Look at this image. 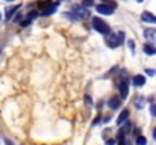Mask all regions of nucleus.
Here are the masks:
<instances>
[{
  "label": "nucleus",
  "mask_w": 156,
  "mask_h": 145,
  "mask_svg": "<svg viewBox=\"0 0 156 145\" xmlns=\"http://www.w3.org/2000/svg\"><path fill=\"white\" fill-rule=\"evenodd\" d=\"M150 113H152L153 116H156V103H153V104L150 106Z\"/></svg>",
  "instance_id": "obj_20"
},
{
  "label": "nucleus",
  "mask_w": 156,
  "mask_h": 145,
  "mask_svg": "<svg viewBox=\"0 0 156 145\" xmlns=\"http://www.w3.org/2000/svg\"><path fill=\"white\" fill-rule=\"evenodd\" d=\"M108 106L111 107V109H118L120 106H121V98H118V97H111L109 98V101H108Z\"/></svg>",
  "instance_id": "obj_12"
},
{
  "label": "nucleus",
  "mask_w": 156,
  "mask_h": 145,
  "mask_svg": "<svg viewBox=\"0 0 156 145\" xmlns=\"http://www.w3.org/2000/svg\"><path fill=\"white\" fill-rule=\"evenodd\" d=\"M144 103H146L144 97L138 95L136 98H135V106H136V109H143V107H144Z\"/></svg>",
  "instance_id": "obj_15"
},
{
  "label": "nucleus",
  "mask_w": 156,
  "mask_h": 145,
  "mask_svg": "<svg viewBox=\"0 0 156 145\" xmlns=\"http://www.w3.org/2000/svg\"><path fill=\"white\" fill-rule=\"evenodd\" d=\"M127 118H129V110L127 109H123L121 112H120V115H118V118H117V126H121V124H124L126 121H127Z\"/></svg>",
  "instance_id": "obj_9"
},
{
  "label": "nucleus",
  "mask_w": 156,
  "mask_h": 145,
  "mask_svg": "<svg viewBox=\"0 0 156 145\" xmlns=\"http://www.w3.org/2000/svg\"><path fill=\"white\" fill-rule=\"evenodd\" d=\"M26 17H27V18H29L30 21H34V20L37 18V17H40V11H30V12H29V14H27Z\"/></svg>",
  "instance_id": "obj_16"
},
{
  "label": "nucleus",
  "mask_w": 156,
  "mask_h": 145,
  "mask_svg": "<svg viewBox=\"0 0 156 145\" xmlns=\"http://www.w3.org/2000/svg\"><path fill=\"white\" fill-rule=\"evenodd\" d=\"M58 6H59V2H52L49 6H46L41 12H40V15L41 17H46V15H52L53 12H56L58 11Z\"/></svg>",
  "instance_id": "obj_6"
},
{
  "label": "nucleus",
  "mask_w": 156,
  "mask_h": 145,
  "mask_svg": "<svg viewBox=\"0 0 156 145\" xmlns=\"http://www.w3.org/2000/svg\"><path fill=\"white\" fill-rule=\"evenodd\" d=\"M132 82H133V85H135L136 88H141V86L146 85V77H144L143 74H136V76L132 77Z\"/></svg>",
  "instance_id": "obj_8"
},
{
  "label": "nucleus",
  "mask_w": 156,
  "mask_h": 145,
  "mask_svg": "<svg viewBox=\"0 0 156 145\" xmlns=\"http://www.w3.org/2000/svg\"><path fill=\"white\" fill-rule=\"evenodd\" d=\"M85 101H87L88 104H91V103H93V100H91V97L90 95H85Z\"/></svg>",
  "instance_id": "obj_22"
},
{
  "label": "nucleus",
  "mask_w": 156,
  "mask_h": 145,
  "mask_svg": "<svg viewBox=\"0 0 156 145\" xmlns=\"http://www.w3.org/2000/svg\"><path fill=\"white\" fill-rule=\"evenodd\" d=\"M143 50H144V53L146 54H149V56H153V54H156V46L155 44H144L143 46Z\"/></svg>",
  "instance_id": "obj_13"
},
{
  "label": "nucleus",
  "mask_w": 156,
  "mask_h": 145,
  "mask_svg": "<svg viewBox=\"0 0 156 145\" xmlns=\"http://www.w3.org/2000/svg\"><path fill=\"white\" fill-rule=\"evenodd\" d=\"M20 8H21V5H15V6L6 8V12H5V17H6V20H11V18L15 15V12L20 9Z\"/></svg>",
  "instance_id": "obj_11"
},
{
  "label": "nucleus",
  "mask_w": 156,
  "mask_h": 145,
  "mask_svg": "<svg viewBox=\"0 0 156 145\" xmlns=\"http://www.w3.org/2000/svg\"><path fill=\"white\" fill-rule=\"evenodd\" d=\"M5 2H15V0H5Z\"/></svg>",
  "instance_id": "obj_28"
},
{
  "label": "nucleus",
  "mask_w": 156,
  "mask_h": 145,
  "mask_svg": "<svg viewBox=\"0 0 156 145\" xmlns=\"http://www.w3.org/2000/svg\"><path fill=\"white\" fill-rule=\"evenodd\" d=\"M127 47H129V50H130L132 53H135V41H133V40H129V41H127Z\"/></svg>",
  "instance_id": "obj_18"
},
{
  "label": "nucleus",
  "mask_w": 156,
  "mask_h": 145,
  "mask_svg": "<svg viewBox=\"0 0 156 145\" xmlns=\"http://www.w3.org/2000/svg\"><path fill=\"white\" fill-rule=\"evenodd\" d=\"M143 35H144V38H146V41H147L149 44H156V29L155 27L146 29Z\"/></svg>",
  "instance_id": "obj_5"
},
{
  "label": "nucleus",
  "mask_w": 156,
  "mask_h": 145,
  "mask_svg": "<svg viewBox=\"0 0 156 145\" xmlns=\"http://www.w3.org/2000/svg\"><path fill=\"white\" fill-rule=\"evenodd\" d=\"M5 144H6V145H14L11 141H9V139H5Z\"/></svg>",
  "instance_id": "obj_25"
},
{
  "label": "nucleus",
  "mask_w": 156,
  "mask_h": 145,
  "mask_svg": "<svg viewBox=\"0 0 156 145\" xmlns=\"http://www.w3.org/2000/svg\"><path fill=\"white\" fill-rule=\"evenodd\" d=\"M135 2H138V3H143V2H144V0H135Z\"/></svg>",
  "instance_id": "obj_27"
},
{
  "label": "nucleus",
  "mask_w": 156,
  "mask_h": 145,
  "mask_svg": "<svg viewBox=\"0 0 156 145\" xmlns=\"http://www.w3.org/2000/svg\"><path fill=\"white\" fill-rule=\"evenodd\" d=\"M146 73H147L149 76H155V74H156V70H150V68H147V70H146Z\"/></svg>",
  "instance_id": "obj_21"
},
{
  "label": "nucleus",
  "mask_w": 156,
  "mask_h": 145,
  "mask_svg": "<svg viewBox=\"0 0 156 145\" xmlns=\"http://www.w3.org/2000/svg\"><path fill=\"white\" fill-rule=\"evenodd\" d=\"M141 20H143L144 23H156V15H153V14L149 12V11H144V12L141 14Z\"/></svg>",
  "instance_id": "obj_10"
},
{
  "label": "nucleus",
  "mask_w": 156,
  "mask_h": 145,
  "mask_svg": "<svg viewBox=\"0 0 156 145\" xmlns=\"http://www.w3.org/2000/svg\"><path fill=\"white\" fill-rule=\"evenodd\" d=\"M153 139H155V141H156V127H155V129H153Z\"/></svg>",
  "instance_id": "obj_26"
},
{
  "label": "nucleus",
  "mask_w": 156,
  "mask_h": 145,
  "mask_svg": "<svg viewBox=\"0 0 156 145\" xmlns=\"http://www.w3.org/2000/svg\"><path fill=\"white\" fill-rule=\"evenodd\" d=\"M73 14L77 17V20H87V18L91 17L90 11H88L87 6H83V5H76V6L73 8Z\"/></svg>",
  "instance_id": "obj_3"
},
{
  "label": "nucleus",
  "mask_w": 156,
  "mask_h": 145,
  "mask_svg": "<svg viewBox=\"0 0 156 145\" xmlns=\"http://www.w3.org/2000/svg\"><path fill=\"white\" fill-rule=\"evenodd\" d=\"M0 21H2V12H0Z\"/></svg>",
  "instance_id": "obj_29"
},
{
  "label": "nucleus",
  "mask_w": 156,
  "mask_h": 145,
  "mask_svg": "<svg viewBox=\"0 0 156 145\" xmlns=\"http://www.w3.org/2000/svg\"><path fill=\"white\" fill-rule=\"evenodd\" d=\"M123 41H124V32L106 35V44H108V47H111V48H117Z\"/></svg>",
  "instance_id": "obj_2"
},
{
  "label": "nucleus",
  "mask_w": 156,
  "mask_h": 145,
  "mask_svg": "<svg viewBox=\"0 0 156 145\" xmlns=\"http://www.w3.org/2000/svg\"><path fill=\"white\" fill-rule=\"evenodd\" d=\"M99 121H100V116H97V118H96V119H94V121H93V124H94V126H96V124H99Z\"/></svg>",
  "instance_id": "obj_24"
},
{
  "label": "nucleus",
  "mask_w": 156,
  "mask_h": 145,
  "mask_svg": "<svg viewBox=\"0 0 156 145\" xmlns=\"http://www.w3.org/2000/svg\"><path fill=\"white\" fill-rule=\"evenodd\" d=\"M127 83H129V82H126V80H123V82L118 83V89H120V97H121V100H124V98L127 97V92H129Z\"/></svg>",
  "instance_id": "obj_7"
},
{
  "label": "nucleus",
  "mask_w": 156,
  "mask_h": 145,
  "mask_svg": "<svg viewBox=\"0 0 156 145\" xmlns=\"http://www.w3.org/2000/svg\"><path fill=\"white\" fill-rule=\"evenodd\" d=\"M82 5L83 6H94V0H83Z\"/></svg>",
  "instance_id": "obj_19"
},
{
  "label": "nucleus",
  "mask_w": 156,
  "mask_h": 145,
  "mask_svg": "<svg viewBox=\"0 0 156 145\" xmlns=\"http://www.w3.org/2000/svg\"><path fill=\"white\" fill-rule=\"evenodd\" d=\"M114 144H115L114 139H108V142H106V145H114Z\"/></svg>",
  "instance_id": "obj_23"
},
{
  "label": "nucleus",
  "mask_w": 156,
  "mask_h": 145,
  "mask_svg": "<svg viewBox=\"0 0 156 145\" xmlns=\"http://www.w3.org/2000/svg\"><path fill=\"white\" fill-rule=\"evenodd\" d=\"M136 145H147V139H146L144 136L138 135V136H136Z\"/></svg>",
  "instance_id": "obj_17"
},
{
  "label": "nucleus",
  "mask_w": 156,
  "mask_h": 145,
  "mask_svg": "<svg viewBox=\"0 0 156 145\" xmlns=\"http://www.w3.org/2000/svg\"><path fill=\"white\" fill-rule=\"evenodd\" d=\"M117 145H129V142L126 141V135L120 130L118 132V138H117Z\"/></svg>",
  "instance_id": "obj_14"
},
{
  "label": "nucleus",
  "mask_w": 156,
  "mask_h": 145,
  "mask_svg": "<svg viewBox=\"0 0 156 145\" xmlns=\"http://www.w3.org/2000/svg\"><path fill=\"white\" fill-rule=\"evenodd\" d=\"M96 11H97L99 14H102V15H112V14H114V8H112L111 5H108V3L97 5V6H96Z\"/></svg>",
  "instance_id": "obj_4"
},
{
  "label": "nucleus",
  "mask_w": 156,
  "mask_h": 145,
  "mask_svg": "<svg viewBox=\"0 0 156 145\" xmlns=\"http://www.w3.org/2000/svg\"><path fill=\"white\" fill-rule=\"evenodd\" d=\"M91 24H93V29H94V30H97L99 33H102L105 36L111 33V26H109L105 20H102L100 17H94V18L91 20Z\"/></svg>",
  "instance_id": "obj_1"
}]
</instances>
